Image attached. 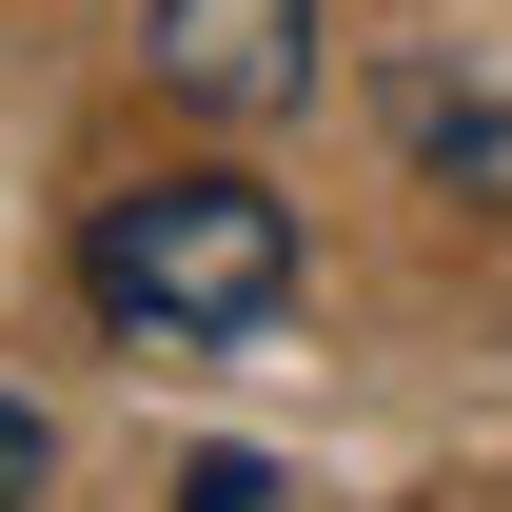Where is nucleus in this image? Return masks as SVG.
<instances>
[{
    "instance_id": "f257e3e1",
    "label": "nucleus",
    "mask_w": 512,
    "mask_h": 512,
    "mask_svg": "<svg viewBox=\"0 0 512 512\" xmlns=\"http://www.w3.org/2000/svg\"><path fill=\"white\" fill-rule=\"evenodd\" d=\"M79 296L138 355H217V335L296 316V197H256L237 158H178V178H119L79 217Z\"/></svg>"
},
{
    "instance_id": "f03ea898",
    "label": "nucleus",
    "mask_w": 512,
    "mask_h": 512,
    "mask_svg": "<svg viewBox=\"0 0 512 512\" xmlns=\"http://www.w3.org/2000/svg\"><path fill=\"white\" fill-rule=\"evenodd\" d=\"M138 60L197 119H296L316 99V0H138Z\"/></svg>"
},
{
    "instance_id": "7ed1b4c3",
    "label": "nucleus",
    "mask_w": 512,
    "mask_h": 512,
    "mask_svg": "<svg viewBox=\"0 0 512 512\" xmlns=\"http://www.w3.org/2000/svg\"><path fill=\"white\" fill-rule=\"evenodd\" d=\"M40 473H60V434H40V414L0 394V512H40Z\"/></svg>"
},
{
    "instance_id": "20e7f679",
    "label": "nucleus",
    "mask_w": 512,
    "mask_h": 512,
    "mask_svg": "<svg viewBox=\"0 0 512 512\" xmlns=\"http://www.w3.org/2000/svg\"><path fill=\"white\" fill-rule=\"evenodd\" d=\"M178 512H276V473H256V453H197V473H178Z\"/></svg>"
}]
</instances>
